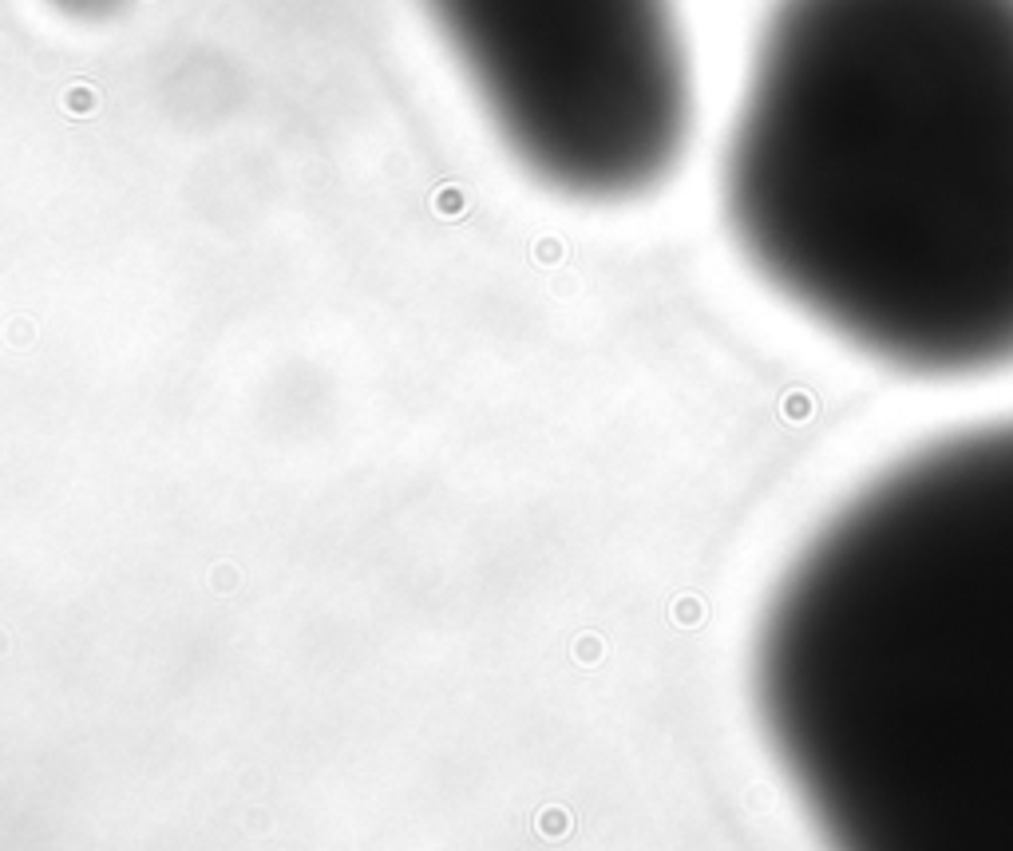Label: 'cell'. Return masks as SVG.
Returning a JSON list of instances; mask_svg holds the SVG:
<instances>
[{
    "label": "cell",
    "mask_w": 1013,
    "mask_h": 851,
    "mask_svg": "<svg viewBox=\"0 0 1013 851\" xmlns=\"http://www.w3.org/2000/svg\"><path fill=\"white\" fill-rule=\"evenodd\" d=\"M720 191L748 266L863 357L1013 365V0H772Z\"/></svg>",
    "instance_id": "1"
},
{
    "label": "cell",
    "mask_w": 1013,
    "mask_h": 851,
    "mask_svg": "<svg viewBox=\"0 0 1013 851\" xmlns=\"http://www.w3.org/2000/svg\"><path fill=\"white\" fill-rule=\"evenodd\" d=\"M427 13L547 186L614 202L681 163L693 68L677 0H427Z\"/></svg>",
    "instance_id": "3"
},
{
    "label": "cell",
    "mask_w": 1013,
    "mask_h": 851,
    "mask_svg": "<svg viewBox=\"0 0 1013 851\" xmlns=\"http://www.w3.org/2000/svg\"><path fill=\"white\" fill-rule=\"evenodd\" d=\"M752 697L839 851H1013V416L835 507L764 602Z\"/></svg>",
    "instance_id": "2"
},
{
    "label": "cell",
    "mask_w": 1013,
    "mask_h": 851,
    "mask_svg": "<svg viewBox=\"0 0 1013 851\" xmlns=\"http://www.w3.org/2000/svg\"><path fill=\"white\" fill-rule=\"evenodd\" d=\"M60 5H68V8H80V13H88V8H108L111 0H60Z\"/></svg>",
    "instance_id": "4"
}]
</instances>
